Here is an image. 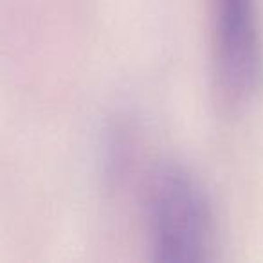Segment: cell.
<instances>
[{"instance_id":"cell-2","label":"cell","mask_w":263,"mask_h":263,"mask_svg":"<svg viewBox=\"0 0 263 263\" xmlns=\"http://www.w3.org/2000/svg\"><path fill=\"white\" fill-rule=\"evenodd\" d=\"M218 78L227 94L247 96L263 74V45L256 0H213Z\"/></svg>"},{"instance_id":"cell-1","label":"cell","mask_w":263,"mask_h":263,"mask_svg":"<svg viewBox=\"0 0 263 263\" xmlns=\"http://www.w3.org/2000/svg\"><path fill=\"white\" fill-rule=\"evenodd\" d=\"M150 238L155 259L193 263L208 258L213 215L200 184L180 168L159 173L150 195Z\"/></svg>"}]
</instances>
